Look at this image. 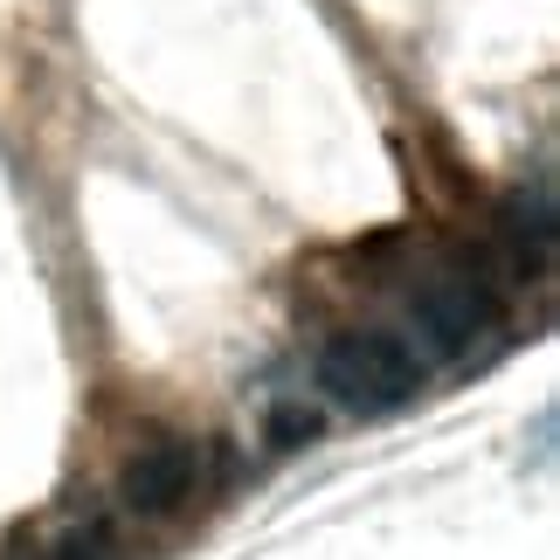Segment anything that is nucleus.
I'll return each mask as SVG.
<instances>
[{
	"mask_svg": "<svg viewBox=\"0 0 560 560\" xmlns=\"http://www.w3.org/2000/svg\"><path fill=\"white\" fill-rule=\"evenodd\" d=\"M491 318H499V298H491V284L478 270H436L408 298V326L422 332V347L436 360L464 353L478 332H491Z\"/></svg>",
	"mask_w": 560,
	"mask_h": 560,
	"instance_id": "nucleus-2",
	"label": "nucleus"
},
{
	"mask_svg": "<svg viewBox=\"0 0 560 560\" xmlns=\"http://www.w3.org/2000/svg\"><path fill=\"white\" fill-rule=\"evenodd\" d=\"M194 485H201V443L194 436H153V443H139L132 457H125L118 505L139 512V520H166L174 505L194 499Z\"/></svg>",
	"mask_w": 560,
	"mask_h": 560,
	"instance_id": "nucleus-3",
	"label": "nucleus"
},
{
	"mask_svg": "<svg viewBox=\"0 0 560 560\" xmlns=\"http://www.w3.org/2000/svg\"><path fill=\"white\" fill-rule=\"evenodd\" d=\"M312 429H318L312 408H277V416H270V443H277V450H291L298 436H312Z\"/></svg>",
	"mask_w": 560,
	"mask_h": 560,
	"instance_id": "nucleus-5",
	"label": "nucleus"
},
{
	"mask_svg": "<svg viewBox=\"0 0 560 560\" xmlns=\"http://www.w3.org/2000/svg\"><path fill=\"white\" fill-rule=\"evenodd\" d=\"M422 374L429 360L401 332H381V326H347L318 347V387L353 416H395L401 401L422 395Z\"/></svg>",
	"mask_w": 560,
	"mask_h": 560,
	"instance_id": "nucleus-1",
	"label": "nucleus"
},
{
	"mask_svg": "<svg viewBox=\"0 0 560 560\" xmlns=\"http://www.w3.org/2000/svg\"><path fill=\"white\" fill-rule=\"evenodd\" d=\"M512 235H520V243H533V249H547V235H553V201H547V174L533 180V194H520V201H512Z\"/></svg>",
	"mask_w": 560,
	"mask_h": 560,
	"instance_id": "nucleus-4",
	"label": "nucleus"
}]
</instances>
